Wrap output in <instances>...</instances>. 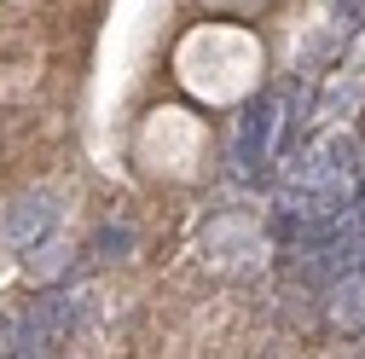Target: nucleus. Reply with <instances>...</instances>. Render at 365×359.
Listing matches in <instances>:
<instances>
[{
	"mask_svg": "<svg viewBox=\"0 0 365 359\" xmlns=\"http://www.w3.org/2000/svg\"><path fill=\"white\" fill-rule=\"evenodd\" d=\"M81 325V301L53 290V296H35L18 319H12V336H6V353H53L70 331Z\"/></svg>",
	"mask_w": 365,
	"mask_h": 359,
	"instance_id": "nucleus-1",
	"label": "nucleus"
},
{
	"mask_svg": "<svg viewBox=\"0 0 365 359\" xmlns=\"http://www.w3.org/2000/svg\"><path fill=\"white\" fill-rule=\"evenodd\" d=\"M58 232V192H24V197H12V209H6V238H12V249L18 255H29V249H41Z\"/></svg>",
	"mask_w": 365,
	"mask_h": 359,
	"instance_id": "nucleus-2",
	"label": "nucleus"
},
{
	"mask_svg": "<svg viewBox=\"0 0 365 359\" xmlns=\"http://www.w3.org/2000/svg\"><path fill=\"white\" fill-rule=\"evenodd\" d=\"M279 110V93H261L250 110H244V122H238V145H232V162H238V174H250V180H261L267 174V151H272V116Z\"/></svg>",
	"mask_w": 365,
	"mask_h": 359,
	"instance_id": "nucleus-3",
	"label": "nucleus"
},
{
	"mask_svg": "<svg viewBox=\"0 0 365 359\" xmlns=\"http://www.w3.org/2000/svg\"><path fill=\"white\" fill-rule=\"evenodd\" d=\"M93 244H99L105 255H128V249H133V232H128V227H99Z\"/></svg>",
	"mask_w": 365,
	"mask_h": 359,
	"instance_id": "nucleus-4",
	"label": "nucleus"
},
{
	"mask_svg": "<svg viewBox=\"0 0 365 359\" xmlns=\"http://www.w3.org/2000/svg\"><path fill=\"white\" fill-rule=\"evenodd\" d=\"M6 336H12V319H6V313H0V353H6Z\"/></svg>",
	"mask_w": 365,
	"mask_h": 359,
	"instance_id": "nucleus-5",
	"label": "nucleus"
},
{
	"mask_svg": "<svg viewBox=\"0 0 365 359\" xmlns=\"http://www.w3.org/2000/svg\"><path fill=\"white\" fill-rule=\"evenodd\" d=\"M359 209H365V174H359Z\"/></svg>",
	"mask_w": 365,
	"mask_h": 359,
	"instance_id": "nucleus-6",
	"label": "nucleus"
}]
</instances>
